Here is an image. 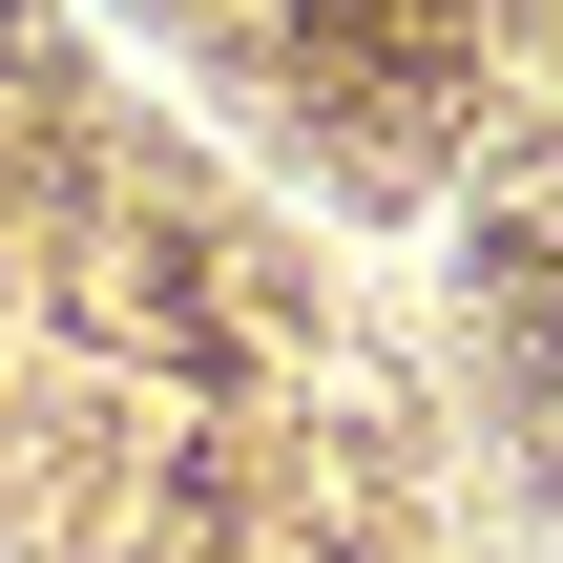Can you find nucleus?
Here are the masks:
<instances>
[]
</instances>
